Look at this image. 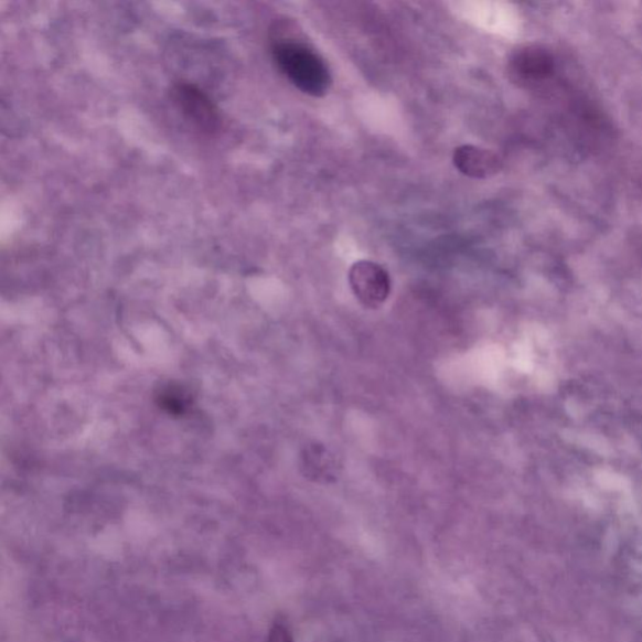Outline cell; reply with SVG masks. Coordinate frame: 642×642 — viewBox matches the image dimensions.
Here are the masks:
<instances>
[{"instance_id":"cell-1","label":"cell","mask_w":642,"mask_h":642,"mask_svg":"<svg viewBox=\"0 0 642 642\" xmlns=\"http://www.w3.org/2000/svg\"><path fill=\"white\" fill-rule=\"evenodd\" d=\"M271 54L275 64L293 86L313 97H323L332 86V76L323 58L299 36L274 39Z\"/></svg>"},{"instance_id":"cell-2","label":"cell","mask_w":642,"mask_h":642,"mask_svg":"<svg viewBox=\"0 0 642 642\" xmlns=\"http://www.w3.org/2000/svg\"><path fill=\"white\" fill-rule=\"evenodd\" d=\"M172 97L192 125L199 130L214 132L220 126L218 109L203 89L189 82H179L172 89Z\"/></svg>"},{"instance_id":"cell-3","label":"cell","mask_w":642,"mask_h":642,"mask_svg":"<svg viewBox=\"0 0 642 642\" xmlns=\"http://www.w3.org/2000/svg\"><path fill=\"white\" fill-rule=\"evenodd\" d=\"M354 296L366 308H379L388 299L392 282L389 274L373 261H357L350 271Z\"/></svg>"},{"instance_id":"cell-4","label":"cell","mask_w":642,"mask_h":642,"mask_svg":"<svg viewBox=\"0 0 642 642\" xmlns=\"http://www.w3.org/2000/svg\"><path fill=\"white\" fill-rule=\"evenodd\" d=\"M453 163L463 175L473 179H488L501 170V160L496 153L472 145L458 147L453 153Z\"/></svg>"},{"instance_id":"cell-5","label":"cell","mask_w":642,"mask_h":642,"mask_svg":"<svg viewBox=\"0 0 642 642\" xmlns=\"http://www.w3.org/2000/svg\"><path fill=\"white\" fill-rule=\"evenodd\" d=\"M552 58L543 50L524 47L513 54L510 62L512 77L532 84L544 79L552 72Z\"/></svg>"},{"instance_id":"cell-6","label":"cell","mask_w":642,"mask_h":642,"mask_svg":"<svg viewBox=\"0 0 642 642\" xmlns=\"http://www.w3.org/2000/svg\"><path fill=\"white\" fill-rule=\"evenodd\" d=\"M304 468L307 475L313 481H328L334 477L335 463L333 457L329 454L328 449L320 446H311L304 457Z\"/></svg>"},{"instance_id":"cell-7","label":"cell","mask_w":642,"mask_h":642,"mask_svg":"<svg viewBox=\"0 0 642 642\" xmlns=\"http://www.w3.org/2000/svg\"><path fill=\"white\" fill-rule=\"evenodd\" d=\"M268 642H293L291 631L283 622H275Z\"/></svg>"}]
</instances>
